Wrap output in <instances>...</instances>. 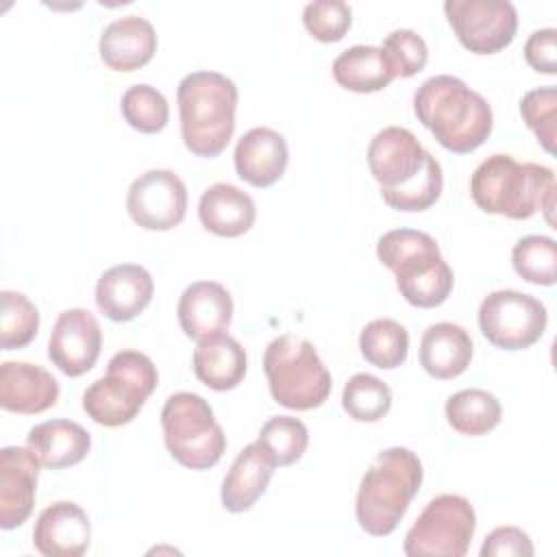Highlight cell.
<instances>
[{"mask_svg": "<svg viewBox=\"0 0 557 557\" xmlns=\"http://www.w3.org/2000/svg\"><path fill=\"white\" fill-rule=\"evenodd\" d=\"M368 168L381 198L396 211H426L444 189L440 161L405 126L381 128L368 146Z\"/></svg>", "mask_w": 557, "mask_h": 557, "instance_id": "cell-1", "label": "cell"}, {"mask_svg": "<svg viewBox=\"0 0 557 557\" xmlns=\"http://www.w3.org/2000/svg\"><path fill=\"white\" fill-rule=\"evenodd\" d=\"M413 113L437 144L455 154L476 150L494 126L487 100L450 74H435L416 89Z\"/></svg>", "mask_w": 557, "mask_h": 557, "instance_id": "cell-2", "label": "cell"}, {"mask_svg": "<svg viewBox=\"0 0 557 557\" xmlns=\"http://www.w3.org/2000/svg\"><path fill=\"white\" fill-rule=\"evenodd\" d=\"M470 196L485 213L529 220L544 211L548 224H555V172L546 165L520 163L503 152L490 154L470 176Z\"/></svg>", "mask_w": 557, "mask_h": 557, "instance_id": "cell-3", "label": "cell"}, {"mask_svg": "<svg viewBox=\"0 0 557 557\" xmlns=\"http://www.w3.org/2000/svg\"><path fill=\"white\" fill-rule=\"evenodd\" d=\"M237 98L235 83L220 72L198 70L181 78L176 89L181 137L191 154L213 159L224 152L235 131Z\"/></svg>", "mask_w": 557, "mask_h": 557, "instance_id": "cell-4", "label": "cell"}, {"mask_svg": "<svg viewBox=\"0 0 557 557\" xmlns=\"http://www.w3.org/2000/svg\"><path fill=\"white\" fill-rule=\"evenodd\" d=\"M422 461L405 446L381 450L363 472L355 500L359 527L374 535H389L409 509L422 485Z\"/></svg>", "mask_w": 557, "mask_h": 557, "instance_id": "cell-5", "label": "cell"}, {"mask_svg": "<svg viewBox=\"0 0 557 557\" xmlns=\"http://www.w3.org/2000/svg\"><path fill=\"white\" fill-rule=\"evenodd\" d=\"M376 257L394 272L400 296L413 307H440L453 292V270L437 242L424 231L392 228L383 233L376 242Z\"/></svg>", "mask_w": 557, "mask_h": 557, "instance_id": "cell-6", "label": "cell"}, {"mask_svg": "<svg viewBox=\"0 0 557 557\" xmlns=\"http://www.w3.org/2000/svg\"><path fill=\"white\" fill-rule=\"evenodd\" d=\"M263 372L272 398L294 411L320 407L333 387V379L315 346L300 335H278L263 352Z\"/></svg>", "mask_w": 557, "mask_h": 557, "instance_id": "cell-7", "label": "cell"}, {"mask_svg": "<svg viewBox=\"0 0 557 557\" xmlns=\"http://www.w3.org/2000/svg\"><path fill=\"white\" fill-rule=\"evenodd\" d=\"M159 383L152 359L139 350H120L109 359L104 376L83 392L85 413L102 426H122L137 418Z\"/></svg>", "mask_w": 557, "mask_h": 557, "instance_id": "cell-8", "label": "cell"}, {"mask_svg": "<svg viewBox=\"0 0 557 557\" xmlns=\"http://www.w3.org/2000/svg\"><path fill=\"white\" fill-rule=\"evenodd\" d=\"M161 429L168 453L189 470L213 468L226 450V435L211 405L194 392L168 396L161 409Z\"/></svg>", "mask_w": 557, "mask_h": 557, "instance_id": "cell-9", "label": "cell"}, {"mask_svg": "<svg viewBox=\"0 0 557 557\" xmlns=\"http://www.w3.org/2000/svg\"><path fill=\"white\" fill-rule=\"evenodd\" d=\"M476 529V513L468 498L440 494L431 498L405 535L409 557H463Z\"/></svg>", "mask_w": 557, "mask_h": 557, "instance_id": "cell-10", "label": "cell"}, {"mask_svg": "<svg viewBox=\"0 0 557 557\" xmlns=\"http://www.w3.org/2000/svg\"><path fill=\"white\" fill-rule=\"evenodd\" d=\"M546 307L531 294L518 289H496L479 307V329L483 337L503 350H524L540 342L546 331Z\"/></svg>", "mask_w": 557, "mask_h": 557, "instance_id": "cell-11", "label": "cell"}, {"mask_svg": "<svg viewBox=\"0 0 557 557\" xmlns=\"http://www.w3.org/2000/svg\"><path fill=\"white\" fill-rule=\"evenodd\" d=\"M444 13L459 44L474 54H496L516 37L518 11L509 0H446Z\"/></svg>", "mask_w": 557, "mask_h": 557, "instance_id": "cell-12", "label": "cell"}, {"mask_svg": "<svg viewBox=\"0 0 557 557\" xmlns=\"http://www.w3.org/2000/svg\"><path fill=\"white\" fill-rule=\"evenodd\" d=\"M126 211L146 231H172L187 213V187L172 170H148L131 183Z\"/></svg>", "mask_w": 557, "mask_h": 557, "instance_id": "cell-13", "label": "cell"}, {"mask_svg": "<svg viewBox=\"0 0 557 557\" xmlns=\"http://www.w3.org/2000/svg\"><path fill=\"white\" fill-rule=\"evenodd\" d=\"M102 348V329L89 309L74 307L59 313L50 339L48 357L65 376L89 372Z\"/></svg>", "mask_w": 557, "mask_h": 557, "instance_id": "cell-14", "label": "cell"}, {"mask_svg": "<svg viewBox=\"0 0 557 557\" xmlns=\"http://www.w3.org/2000/svg\"><path fill=\"white\" fill-rule=\"evenodd\" d=\"M39 459L26 446H4L0 450V527L4 531L22 527L35 505Z\"/></svg>", "mask_w": 557, "mask_h": 557, "instance_id": "cell-15", "label": "cell"}, {"mask_svg": "<svg viewBox=\"0 0 557 557\" xmlns=\"http://www.w3.org/2000/svg\"><path fill=\"white\" fill-rule=\"evenodd\" d=\"M91 542L85 509L72 500L48 505L33 527V544L44 557H81Z\"/></svg>", "mask_w": 557, "mask_h": 557, "instance_id": "cell-16", "label": "cell"}, {"mask_svg": "<svg viewBox=\"0 0 557 557\" xmlns=\"http://www.w3.org/2000/svg\"><path fill=\"white\" fill-rule=\"evenodd\" d=\"M154 281L139 263H120L104 270L96 283V307L113 322L137 318L152 300Z\"/></svg>", "mask_w": 557, "mask_h": 557, "instance_id": "cell-17", "label": "cell"}, {"mask_svg": "<svg viewBox=\"0 0 557 557\" xmlns=\"http://www.w3.org/2000/svg\"><path fill=\"white\" fill-rule=\"evenodd\" d=\"M181 331L202 342L224 333L233 320V298L218 281H196L187 285L176 307Z\"/></svg>", "mask_w": 557, "mask_h": 557, "instance_id": "cell-18", "label": "cell"}, {"mask_svg": "<svg viewBox=\"0 0 557 557\" xmlns=\"http://www.w3.org/2000/svg\"><path fill=\"white\" fill-rule=\"evenodd\" d=\"M235 172L252 187L274 185L287 168L289 148L285 137L268 126L246 131L235 146Z\"/></svg>", "mask_w": 557, "mask_h": 557, "instance_id": "cell-19", "label": "cell"}, {"mask_svg": "<svg viewBox=\"0 0 557 557\" xmlns=\"http://www.w3.org/2000/svg\"><path fill=\"white\" fill-rule=\"evenodd\" d=\"M59 400L57 379L41 366L28 361H4L0 366V407L13 413H41Z\"/></svg>", "mask_w": 557, "mask_h": 557, "instance_id": "cell-20", "label": "cell"}, {"mask_svg": "<svg viewBox=\"0 0 557 557\" xmlns=\"http://www.w3.org/2000/svg\"><path fill=\"white\" fill-rule=\"evenodd\" d=\"M100 59L115 72H135L157 52L154 26L139 15H124L104 26L98 41Z\"/></svg>", "mask_w": 557, "mask_h": 557, "instance_id": "cell-21", "label": "cell"}, {"mask_svg": "<svg viewBox=\"0 0 557 557\" xmlns=\"http://www.w3.org/2000/svg\"><path fill=\"white\" fill-rule=\"evenodd\" d=\"M274 468V461L257 442L244 446L222 481L220 498L224 509L231 513L248 511L268 490Z\"/></svg>", "mask_w": 557, "mask_h": 557, "instance_id": "cell-22", "label": "cell"}, {"mask_svg": "<svg viewBox=\"0 0 557 557\" xmlns=\"http://www.w3.org/2000/svg\"><path fill=\"white\" fill-rule=\"evenodd\" d=\"M200 224L218 237H239L248 233L257 218V207L250 194L231 183L207 187L198 202Z\"/></svg>", "mask_w": 557, "mask_h": 557, "instance_id": "cell-23", "label": "cell"}, {"mask_svg": "<svg viewBox=\"0 0 557 557\" xmlns=\"http://www.w3.org/2000/svg\"><path fill=\"white\" fill-rule=\"evenodd\" d=\"M472 361V337L455 322L431 324L420 339V366L433 379L448 381L468 370Z\"/></svg>", "mask_w": 557, "mask_h": 557, "instance_id": "cell-24", "label": "cell"}, {"mask_svg": "<svg viewBox=\"0 0 557 557\" xmlns=\"http://www.w3.org/2000/svg\"><path fill=\"white\" fill-rule=\"evenodd\" d=\"M26 446L35 453L41 466L61 470L72 468L87 457L91 435L78 422L59 418L35 424L26 435Z\"/></svg>", "mask_w": 557, "mask_h": 557, "instance_id": "cell-25", "label": "cell"}, {"mask_svg": "<svg viewBox=\"0 0 557 557\" xmlns=\"http://www.w3.org/2000/svg\"><path fill=\"white\" fill-rule=\"evenodd\" d=\"M191 368L196 379L209 389L228 392L244 381L248 359L244 346L235 337L220 333L198 342L191 357Z\"/></svg>", "mask_w": 557, "mask_h": 557, "instance_id": "cell-26", "label": "cell"}, {"mask_svg": "<svg viewBox=\"0 0 557 557\" xmlns=\"http://www.w3.org/2000/svg\"><path fill=\"white\" fill-rule=\"evenodd\" d=\"M331 70L335 83L355 94L381 91L396 78L385 52L376 46L346 48L335 57Z\"/></svg>", "mask_w": 557, "mask_h": 557, "instance_id": "cell-27", "label": "cell"}, {"mask_svg": "<svg viewBox=\"0 0 557 557\" xmlns=\"http://www.w3.org/2000/svg\"><path fill=\"white\" fill-rule=\"evenodd\" d=\"M448 424L470 437H479L498 426L503 407L494 394L481 387H470L453 394L444 407Z\"/></svg>", "mask_w": 557, "mask_h": 557, "instance_id": "cell-28", "label": "cell"}, {"mask_svg": "<svg viewBox=\"0 0 557 557\" xmlns=\"http://www.w3.org/2000/svg\"><path fill=\"white\" fill-rule=\"evenodd\" d=\"M359 350L370 366L394 370L407 359L409 333L392 318H376L363 326L359 335Z\"/></svg>", "mask_w": 557, "mask_h": 557, "instance_id": "cell-29", "label": "cell"}, {"mask_svg": "<svg viewBox=\"0 0 557 557\" xmlns=\"http://www.w3.org/2000/svg\"><path fill=\"white\" fill-rule=\"evenodd\" d=\"M342 407L357 422H376L392 409V389L379 376L359 372L344 385Z\"/></svg>", "mask_w": 557, "mask_h": 557, "instance_id": "cell-30", "label": "cell"}, {"mask_svg": "<svg viewBox=\"0 0 557 557\" xmlns=\"http://www.w3.org/2000/svg\"><path fill=\"white\" fill-rule=\"evenodd\" d=\"M511 263L527 283L550 287L557 276V244L546 235H527L513 244Z\"/></svg>", "mask_w": 557, "mask_h": 557, "instance_id": "cell-31", "label": "cell"}, {"mask_svg": "<svg viewBox=\"0 0 557 557\" xmlns=\"http://www.w3.org/2000/svg\"><path fill=\"white\" fill-rule=\"evenodd\" d=\"M257 444L270 455L274 466H292L305 455L309 431L298 418L274 416L261 426Z\"/></svg>", "mask_w": 557, "mask_h": 557, "instance_id": "cell-32", "label": "cell"}, {"mask_svg": "<svg viewBox=\"0 0 557 557\" xmlns=\"http://www.w3.org/2000/svg\"><path fill=\"white\" fill-rule=\"evenodd\" d=\"M39 331V311L20 292L4 289L0 294V346L17 350L28 346Z\"/></svg>", "mask_w": 557, "mask_h": 557, "instance_id": "cell-33", "label": "cell"}, {"mask_svg": "<svg viewBox=\"0 0 557 557\" xmlns=\"http://www.w3.org/2000/svg\"><path fill=\"white\" fill-rule=\"evenodd\" d=\"M120 109L128 126L146 135L163 131L170 120V104L165 96L148 83H137L128 87L122 94Z\"/></svg>", "mask_w": 557, "mask_h": 557, "instance_id": "cell-34", "label": "cell"}, {"mask_svg": "<svg viewBox=\"0 0 557 557\" xmlns=\"http://www.w3.org/2000/svg\"><path fill=\"white\" fill-rule=\"evenodd\" d=\"M520 115L540 146L553 154L557 141V89L546 85L527 91L520 100Z\"/></svg>", "mask_w": 557, "mask_h": 557, "instance_id": "cell-35", "label": "cell"}, {"mask_svg": "<svg viewBox=\"0 0 557 557\" xmlns=\"http://www.w3.org/2000/svg\"><path fill=\"white\" fill-rule=\"evenodd\" d=\"M302 24L313 39L335 44L348 33L352 24V9L342 0H315L305 4Z\"/></svg>", "mask_w": 557, "mask_h": 557, "instance_id": "cell-36", "label": "cell"}, {"mask_svg": "<svg viewBox=\"0 0 557 557\" xmlns=\"http://www.w3.org/2000/svg\"><path fill=\"white\" fill-rule=\"evenodd\" d=\"M381 50L385 52L396 78H411L418 72L424 70L429 61V48L424 39L409 28H396L392 30L383 44Z\"/></svg>", "mask_w": 557, "mask_h": 557, "instance_id": "cell-37", "label": "cell"}, {"mask_svg": "<svg viewBox=\"0 0 557 557\" xmlns=\"http://www.w3.org/2000/svg\"><path fill=\"white\" fill-rule=\"evenodd\" d=\"M481 557H531L535 553L531 537L518 529V527H496L492 533H487Z\"/></svg>", "mask_w": 557, "mask_h": 557, "instance_id": "cell-38", "label": "cell"}, {"mask_svg": "<svg viewBox=\"0 0 557 557\" xmlns=\"http://www.w3.org/2000/svg\"><path fill=\"white\" fill-rule=\"evenodd\" d=\"M557 30L555 28H540L533 30L524 44V59L527 63L540 72L553 76L557 72Z\"/></svg>", "mask_w": 557, "mask_h": 557, "instance_id": "cell-39", "label": "cell"}]
</instances>
